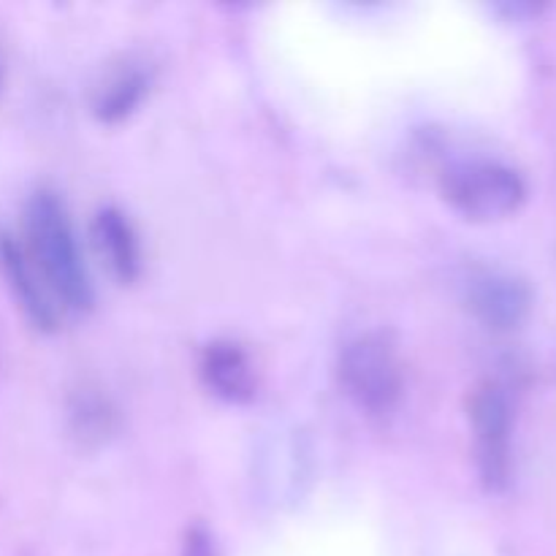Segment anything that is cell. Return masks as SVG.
Here are the masks:
<instances>
[{
	"instance_id": "obj_5",
	"label": "cell",
	"mask_w": 556,
	"mask_h": 556,
	"mask_svg": "<svg viewBox=\"0 0 556 556\" xmlns=\"http://www.w3.org/2000/svg\"><path fill=\"white\" fill-rule=\"evenodd\" d=\"M462 302L472 318L492 331L519 329L532 307L525 277L492 264H476L462 277Z\"/></svg>"
},
{
	"instance_id": "obj_8",
	"label": "cell",
	"mask_w": 556,
	"mask_h": 556,
	"mask_svg": "<svg viewBox=\"0 0 556 556\" xmlns=\"http://www.w3.org/2000/svg\"><path fill=\"white\" fill-rule=\"evenodd\" d=\"M92 242L117 280L130 282L141 275V242L134 223L117 206H101L92 217Z\"/></svg>"
},
{
	"instance_id": "obj_1",
	"label": "cell",
	"mask_w": 556,
	"mask_h": 556,
	"mask_svg": "<svg viewBox=\"0 0 556 556\" xmlns=\"http://www.w3.org/2000/svg\"><path fill=\"white\" fill-rule=\"evenodd\" d=\"M25 248L47 280L49 291L68 309L92 307V282L76 242L74 223L63 199L52 190H36L25 210Z\"/></svg>"
},
{
	"instance_id": "obj_9",
	"label": "cell",
	"mask_w": 556,
	"mask_h": 556,
	"mask_svg": "<svg viewBox=\"0 0 556 556\" xmlns=\"http://www.w3.org/2000/svg\"><path fill=\"white\" fill-rule=\"evenodd\" d=\"M150 81V74H147L141 65H117V68L109 71V74L103 76V81H98V87L92 90V114L106 125L123 123V119H128L130 114L139 109V103L147 98Z\"/></svg>"
},
{
	"instance_id": "obj_3",
	"label": "cell",
	"mask_w": 556,
	"mask_h": 556,
	"mask_svg": "<svg viewBox=\"0 0 556 556\" xmlns=\"http://www.w3.org/2000/svg\"><path fill=\"white\" fill-rule=\"evenodd\" d=\"M438 188L445 204L470 220H503L527 199V182L519 168L489 155L445 163Z\"/></svg>"
},
{
	"instance_id": "obj_6",
	"label": "cell",
	"mask_w": 556,
	"mask_h": 556,
	"mask_svg": "<svg viewBox=\"0 0 556 556\" xmlns=\"http://www.w3.org/2000/svg\"><path fill=\"white\" fill-rule=\"evenodd\" d=\"M0 269H3L5 280H9L14 296L20 299L27 318L43 331L58 329L63 307L54 299V293L49 291L47 280L41 277L38 266L33 264L25 242H20L11 233H0Z\"/></svg>"
},
{
	"instance_id": "obj_12",
	"label": "cell",
	"mask_w": 556,
	"mask_h": 556,
	"mask_svg": "<svg viewBox=\"0 0 556 556\" xmlns=\"http://www.w3.org/2000/svg\"><path fill=\"white\" fill-rule=\"evenodd\" d=\"M0 85H3V68H0Z\"/></svg>"
},
{
	"instance_id": "obj_7",
	"label": "cell",
	"mask_w": 556,
	"mask_h": 556,
	"mask_svg": "<svg viewBox=\"0 0 556 556\" xmlns=\"http://www.w3.org/2000/svg\"><path fill=\"white\" fill-rule=\"evenodd\" d=\"M199 372L206 389L226 402H250L258 389V372L239 342L233 340H215L201 351Z\"/></svg>"
},
{
	"instance_id": "obj_4",
	"label": "cell",
	"mask_w": 556,
	"mask_h": 556,
	"mask_svg": "<svg viewBox=\"0 0 556 556\" xmlns=\"http://www.w3.org/2000/svg\"><path fill=\"white\" fill-rule=\"evenodd\" d=\"M478 476L489 492H503L514 472V402L497 380H481L467 400Z\"/></svg>"
},
{
	"instance_id": "obj_10",
	"label": "cell",
	"mask_w": 556,
	"mask_h": 556,
	"mask_svg": "<svg viewBox=\"0 0 556 556\" xmlns=\"http://www.w3.org/2000/svg\"><path fill=\"white\" fill-rule=\"evenodd\" d=\"M68 413L71 429L85 443H101L103 438L114 432V424H117V410H114L112 402L98 394V389H87V386L76 391Z\"/></svg>"
},
{
	"instance_id": "obj_11",
	"label": "cell",
	"mask_w": 556,
	"mask_h": 556,
	"mask_svg": "<svg viewBox=\"0 0 556 556\" xmlns=\"http://www.w3.org/2000/svg\"><path fill=\"white\" fill-rule=\"evenodd\" d=\"M179 556H217L215 541H212V535L201 525L190 527V530L185 532L182 552H179Z\"/></svg>"
},
{
	"instance_id": "obj_2",
	"label": "cell",
	"mask_w": 556,
	"mask_h": 556,
	"mask_svg": "<svg viewBox=\"0 0 556 556\" xmlns=\"http://www.w3.org/2000/svg\"><path fill=\"white\" fill-rule=\"evenodd\" d=\"M337 375L345 396L364 416H391L405 396V362L389 331H362L348 340Z\"/></svg>"
}]
</instances>
